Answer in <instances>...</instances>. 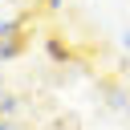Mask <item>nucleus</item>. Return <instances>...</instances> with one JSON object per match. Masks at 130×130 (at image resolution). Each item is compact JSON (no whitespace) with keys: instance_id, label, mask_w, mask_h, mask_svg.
Here are the masks:
<instances>
[{"instance_id":"f257e3e1","label":"nucleus","mask_w":130,"mask_h":130,"mask_svg":"<svg viewBox=\"0 0 130 130\" xmlns=\"http://www.w3.org/2000/svg\"><path fill=\"white\" fill-rule=\"evenodd\" d=\"M24 53V37H8V41H0V61H12V57H20Z\"/></svg>"},{"instance_id":"f03ea898","label":"nucleus","mask_w":130,"mask_h":130,"mask_svg":"<svg viewBox=\"0 0 130 130\" xmlns=\"http://www.w3.org/2000/svg\"><path fill=\"white\" fill-rule=\"evenodd\" d=\"M20 28H24V16H0V41L20 37Z\"/></svg>"},{"instance_id":"7ed1b4c3","label":"nucleus","mask_w":130,"mask_h":130,"mask_svg":"<svg viewBox=\"0 0 130 130\" xmlns=\"http://www.w3.org/2000/svg\"><path fill=\"white\" fill-rule=\"evenodd\" d=\"M106 102H110V110H130V98H126V89H118V85L106 89Z\"/></svg>"},{"instance_id":"20e7f679","label":"nucleus","mask_w":130,"mask_h":130,"mask_svg":"<svg viewBox=\"0 0 130 130\" xmlns=\"http://www.w3.org/2000/svg\"><path fill=\"white\" fill-rule=\"evenodd\" d=\"M118 45H122V49L130 53V28H122V32H118Z\"/></svg>"},{"instance_id":"39448f33","label":"nucleus","mask_w":130,"mask_h":130,"mask_svg":"<svg viewBox=\"0 0 130 130\" xmlns=\"http://www.w3.org/2000/svg\"><path fill=\"white\" fill-rule=\"evenodd\" d=\"M41 4H45V8H49V12H57V8H61V4H65V0H41Z\"/></svg>"},{"instance_id":"423d86ee","label":"nucleus","mask_w":130,"mask_h":130,"mask_svg":"<svg viewBox=\"0 0 130 130\" xmlns=\"http://www.w3.org/2000/svg\"><path fill=\"white\" fill-rule=\"evenodd\" d=\"M0 130H16V126H12V118H4V114H0Z\"/></svg>"},{"instance_id":"0eeeda50","label":"nucleus","mask_w":130,"mask_h":130,"mask_svg":"<svg viewBox=\"0 0 130 130\" xmlns=\"http://www.w3.org/2000/svg\"><path fill=\"white\" fill-rule=\"evenodd\" d=\"M0 93H4V81H0Z\"/></svg>"},{"instance_id":"6e6552de","label":"nucleus","mask_w":130,"mask_h":130,"mask_svg":"<svg viewBox=\"0 0 130 130\" xmlns=\"http://www.w3.org/2000/svg\"><path fill=\"white\" fill-rule=\"evenodd\" d=\"M0 65H4V61H0Z\"/></svg>"},{"instance_id":"1a4fd4ad","label":"nucleus","mask_w":130,"mask_h":130,"mask_svg":"<svg viewBox=\"0 0 130 130\" xmlns=\"http://www.w3.org/2000/svg\"><path fill=\"white\" fill-rule=\"evenodd\" d=\"M0 4H4V0H0Z\"/></svg>"}]
</instances>
